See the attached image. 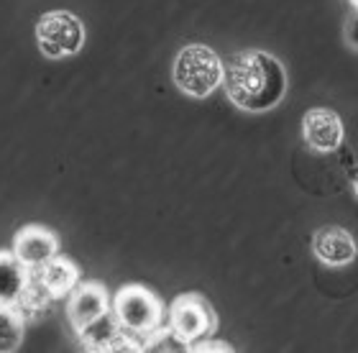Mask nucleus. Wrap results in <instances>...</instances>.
<instances>
[{
    "label": "nucleus",
    "instance_id": "nucleus-1",
    "mask_svg": "<svg viewBox=\"0 0 358 353\" xmlns=\"http://www.w3.org/2000/svg\"><path fill=\"white\" fill-rule=\"evenodd\" d=\"M223 87L243 113H268L287 95V69L274 54L248 49L225 62Z\"/></svg>",
    "mask_w": 358,
    "mask_h": 353
},
{
    "label": "nucleus",
    "instance_id": "nucleus-2",
    "mask_svg": "<svg viewBox=\"0 0 358 353\" xmlns=\"http://www.w3.org/2000/svg\"><path fill=\"white\" fill-rule=\"evenodd\" d=\"M225 64L210 46L205 44H187L177 54L172 67V80L179 92L187 98L205 100L223 85Z\"/></svg>",
    "mask_w": 358,
    "mask_h": 353
},
{
    "label": "nucleus",
    "instance_id": "nucleus-3",
    "mask_svg": "<svg viewBox=\"0 0 358 353\" xmlns=\"http://www.w3.org/2000/svg\"><path fill=\"white\" fill-rule=\"evenodd\" d=\"M113 312L126 331L154 346L164 336V302L143 284H126L113 294Z\"/></svg>",
    "mask_w": 358,
    "mask_h": 353
},
{
    "label": "nucleus",
    "instance_id": "nucleus-4",
    "mask_svg": "<svg viewBox=\"0 0 358 353\" xmlns=\"http://www.w3.org/2000/svg\"><path fill=\"white\" fill-rule=\"evenodd\" d=\"M36 44L49 59H67L83 52L85 26L69 10L44 13L36 23Z\"/></svg>",
    "mask_w": 358,
    "mask_h": 353
},
{
    "label": "nucleus",
    "instance_id": "nucleus-5",
    "mask_svg": "<svg viewBox=\"0 0 358 353\" xmlns=\"http://www.w3.org/2000/svg\"><path fill=\"white\" fill-rule=\"evenodd\" d=\"M169 336L185 346L208 338L217 328V315L202 294H179L169 308Z\"/></svg>",
    "mask_w": 358,
    "mask_h": 353
},
{
    "label": "nucleus",
    "instance_id": "nucleus-6",
    "mask_svg": "<svg viewBox=\"0 0 358 353\" xmlns=\"http://www.w3.org/2000/svg\"><path fill=\"white\" fill-rule=\"evenodd\" d=\"M343 120L330 108H310L302 115V138L317 154H333L343 143Z\"/></svg>",
    "mask_w": 358,
    "mask_h": 353
},
{
    "label": "nucleus",
    "instance_id": "nucleus-7",
    "mask_svg": "<svg viewBox=\"0 0 358 353\" xmlns=\"http://www.w3.org/2000/svg\"><path fill=\"white\" fill-rule=\"evenodd\" d=\"M113 308V300L108 289L100 282H85L72 289L67 297V317L75 333L85 331L90 323H95L97 317L105 315Z\"/></svg>",
    "mask_w": 358,
    "mask_h": 353
},
{
    "label": "nucleus",
    "instance_id": "nucleus-8",
    "mask_svg": "<svg viewBox=\"0 0 358 353\" xmlns=\"http://www.w3.org/2000/svg\"><path fill=\"white\" fill-rule=\"evenodd\" d=\"M313 254L330 269H343L358 259V243L345 228L325 226L313 236Z\"/></svg>",
    "mask_w": 358,
    "mask_h": 353
},
{
    "label": "nucleus",
    "instance_id": "nucleus-9",
    "mask_svg": "<svg viewBox=\"0 0 358 353\" xmlns=\"http://www.w3.org/2000/svg\"><path fill=\"white\" fill-rule=\"evenodd\" d=\"M13 254L29 269H41L49 259L59 254V238L44 226H26L13 238Z\"/></svg>",
    "mask_w": 358,
    "mask_h": 353
},
{
    "label": "nucleus",
    "instance_id": "nucleus-10",
    "mask_svg": "<svg viewBox=\"0 0 358 353\" xmlns=\"http://www.w3.org/2000/svg\"><path fill=\"white\" fill-rule=\"evenodd\" d=\"M29 279L31 269L13 251H0V308H15Z\"/></svg>",
    "mask_w": 358,
    "mask_h": 353
},
{
    "label": "nucleus",
    "instance_id": "nucleus-11",
    "mask_svg": "<svg viewBox=\"0 0 358 353\" xmlns=\"http://www.w3.org/2000/svg\"><path fill=\"white\" fill-rule=\"evenodd\" d=\"M36 274L44 282V287L49 289V294H52L54 300L69 297L72 289L80 284V266L72 259L59 254L54 256V259H49L41 269H36Z\"/></svg>",
    "mask_w": 358,
    "mask_h": 353
},
{
    "label": "nucleus",
    "instance_id": "nucleus-12",
    "mask_svg": "<svg viewBox=\"0 0 358 353\" xmlns=\"http://www.w3.org/2000/svg\"><path fill=\"white\" fill-rule=\"evenodd\" d=\"M120 331H123V325H120V320L115 317V312H113V308H110L105 315H100L95 323H90L87 328L80 331L77 336H80V340H83V346L87 348V351L108 353V346H110L113 338H115Z\"/></svg>",
    "mask_w": 358,
    "mask_h": 353
},
{
    "label": "nucleus",
    "instance_id": "nucleus-13",
    "mask_svg": "<svg viewBox=\"0 0 358 353\" xmlns=\"http://www.w3.org/2000/svg\"><path fill=\"white\" fill-rule=\"evenodd\" d=\"M52 302H54V297L49 294V289L44 287V282L38 279L36 269H31L29 284H26V289H23L21 300H18L15 310H18V312L26 317V323H29V320H36L41 312H46Z\"/></svg>",
    "mask_w": 358,
    "mask_h": 353
},
{
    "label": "nucleus",
    "instance_id": "nucleus-14",
    "mask_svg": "<svg viewBox=\"0 0 358 353\" xmlns=\"http://www.w3.org/2000/svg\"><path fill=\"white\" fill-rule=\"evenodd\" d=\"M26 333V317L15 308H0V353H13L21 348Z\"/></svg>",
    "mask_w": 358,
    "mask_h": 353
},
{
    "label": "nucleus",
    "instance_id": "nucleus-15",
    "mask_svg": "<svg viewBox=\"0 0 358 353\" xmlns=\"http://www.w3.org/2000/svg\"><path fill=\"white\" fill-rule=\"evenodd\" d=\"M189 351L194 353H213V351H220V353H231L233 348L225 343V340H208V338H202L197 340V343H192V346H187Z\"/></svg>",
    "mask_w": 358,
    "mask_h": 353
},
{
    "label": "nucleus",
    "instance_id": "nucleus-16",
    "mask_svg": "<svg viewBox=\"0 0 358 353\" xmlns=\"http://www.w3.org/2000/svg\"><path fill=\"white\" fill-rule=\"evenodd\" d=\"M345 41H348L351 49H356L358 52V10L348 18V21H345Z\"/></svg>",
    "mask_w": 358,
    "mask_h": 353
},
{
    "label": "nucleus",
    "instance_id": "nucleus-17",
    "mask_svg": "<svg viewBox=\"0 0 358 353\" xmlns=\"http://www.w3.org/2000/svg\"><path fill=\"white\" fill-rule=\"evenodd\" d=\"M351 189H353V195L358 197V166L351 172Z\"/></svg>",
    "mask_w": 358,
    "mask_h": 353
},
{
    "label": "nucleus",
    "instance_id": "nucleus-18",
    "mask_svg": "<svg viewBox=\"0 0 358 353\" xmlns=\"http://www.w3.org/2000/svg\"><path fill=\"white\" fill-rule=\"evenodd\" d=\"M351 6H353V8H356V10H358V0H351Z\"/></svg>",
    "mask_w": 358,
    "mask_h": 353
}]
</instances>
